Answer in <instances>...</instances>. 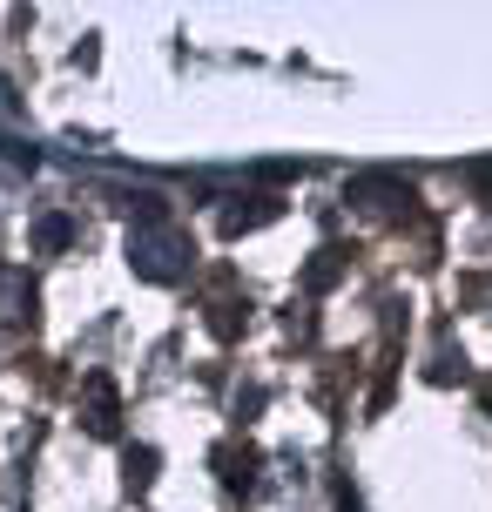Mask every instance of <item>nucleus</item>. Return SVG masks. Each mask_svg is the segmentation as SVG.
<instances>
[{
	"mask_svg": "<svg viewBox=\"0 0 492 512\" xmlns=\"http://www.w3.org/2000/svg\"><path fill=\"white\" fill-rule=\"evenodd\" d=\"M156 479V452H129V492H149Z\"/></svg>",
	"mask_w": 492,
	"mask_h": 512,
	"instance_id": "3",
	"label": "nucleus"
},
{
	"mask_svg": "<svg viewBox=\"0 0 492 512\" xmlns=\"http://www.w3.org/2000/svg\"><path fill=\"white\" fill-rule=\"evenodd\" d=\"M34 243H41V250H61V243H68V216H41V223H34Z\"/></svg>",
	"mask_w": 492,
	"mask_h": 512,
	"instance_id": "2",
	"label": "nucleus"
},
{
	"mask_svg": "<svg viewBox=\"0 0 492 512\" xmlns=\"http://www.w3.org/2000/svg\"><path fill=\"white\" fill-rule=\"evenodd\" d=\"M129 263L156 283H176L189 270V236L182 230H135L129 236Z\"/></svg>",
	"mask_w": 492,
	"mask_h": 512,
	"instance_id": "1",
	"label": "nucleus"
},
{
	"mask_svg": "<svg viewBox=\"0 0 492 512\" xmlns=\"http://www.w3.org/2000/svg\"><path fill=\"white\" fill-rule=\"evenodd\" d=\"M486 398H492V391H486Z\"/></svg>",
	"mask_w": 492,
	"mask_h": 512,
	"instance_id": "4",
	"label": "nucleus"
}]
</instances>
